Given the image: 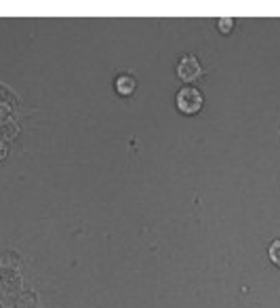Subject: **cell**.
<instances>
[{
    "label": "cell",
    "instance_id": "obj_1",
    "mask_svg": "<svg viewBox=\"0 0 280 308\" xmlns=\"http://www.w3.org/2000/svg\"><path fill=\"white\" fill-rule=\"evenodd\" d=\"M175 102H177V110L179 112L192 116V114H198L200 110H203L205 95H203V91L194 89V87H183V89L177 93Z\"/></svg>",
    "mask_w": 280,
    "mask_h": 308
},
{
    "label": "cell",
    "instance_id": "obj_2",
    "mask_svg": "<svg viewBox=\"0 0 280 308\" xmlns=\"http://www.w3.org/2000/svg\"><path fill=\"white\" fill-rule=\"evenodd\" d=\"M203 74V68H200V61L194 55H183L177 64V76L183 83H194L196 78Z\"/></svg>",
    "mask_w": 280,
    "mask_h": 308
},
{
    "label": "cell",
    "instance_id": "obj_3",
    "mask_svg": "<svg viewBox=\"0 0 280 308\" xmlns=\"http://www.w3.org/2000/svg\"><path fill=\"white\" fill-rule=\"evenodd\" d=\"M114 89H116V93L122 95V98H129V95L135 93L137 81L131 74H120V76H116V81H114Z\"/></svg>",
    "mask_w": 280,
    "mask_h": 308
},
{
    "label": "cell",
    "instance_id": "obj_4",
    "mask_svg": "<svg viewBox=\"0 0 280 308\" xmlns=\"http://www.w3.org/2000/svg\"><path fill=\"white\" fill-rule=\"evenodd\" d=\"M268 256H270V262H272L276 268H280V239L272 241V245H270V249H268Z\"/></svg>",
    "mask_w": 280,
    "mask_h": 308
},
{
    "label": "cell",
    "instance_id": "obj_5",
    "mask_svg": "<svg viewBox=\"0 0 280 308\" xmlns=\"http://www.w3.org/2000/svg\"><path fill=\"white\" fill-rule=\"evenodd\" d=\"M232 28H234V19H232V17H221V19H219V30L223 34H227V32H232Z\"/></svg>",
    "mask_w": 280,
    "mask_h": 308
},
{
    "label": "cell",
    "instance_id": "obj_6",
    "mask_svg": "<svg viewBox=\"0 0 280 308\" xmlns=\"http://www.w3.org/2000/svg\"><path fill=\"white\" fill-rule=\"evenodd\" d=\"M4 156H6V146H4L2 142H0V161H2Z\"/></svg>",
    "mask_w": 280,
    "mask_h": 308
}]
</instances>
